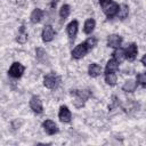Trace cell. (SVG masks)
<instances>
[{
	"label": "cell",
	"mask_w": 146,
	"mask_h": 146,
	"mask_svg": "<svg viewBox=\"0 0 146 146\" xmlns=\"http://www.w3.org/2000/svg\"><path fill=\"white\" fill-rule=\"evenodd\" d=\"M121 42H122V38L117 34H112L107 39V44L112 48H117L121 44Z\"/></svg>",
	"instance_id": "10"
},
{
	"label": "cell",
	"mask_w": 146,
	"mask_h": 146,
	"mask_svg": "<svg viewBox=\"0 0 146 146\" xmlns=\"http://www.w3.org/2000/svg\"><path fill=\"white\" fill-rule=\"evenodd\" d=\"M119 67V62H116L114 58L113 59H110L106 64V73L107 72H115Z\"/></svg>",
	"instance_id": "17"
},
{
	"label": "cell",
	"mask_w": 146,
	"mask_h": 146,
	"mask_svg": "<svg viewBox=\"0 0 146 146\" xmlns=\"http://www.w3.org/2000/svg\"><path fill=\"white\" fill-rule=\"evenodd\" d=\"M54 35H55V31H54L52 26L51 25H44L43 31H42V40L44 42H49L54 39Z\"/></svg>",
	"instance_id": "3"
},
{
	"label": "cell",
	"mask_w": 146,
	"mask_h": 146,
	"mask_svg": "<svg viewBox=\"0 0 146 146\" xmlns=\"http://www.w3.org/2000/svg\"><path fill=\"white\" fill-rule=\"evenodd\" d=\"M88 73H89V75H90V76L96 78V76H98V75L102 73V67H100L98 64L92 63V64H90V65H89Z\"/></svg>",
	"instance_id": "13"
},
{
	"label": "cell",
	"mask_w": 146,
	"mask_h": 146,
	"mask_svg": "<svg viewBox=\"0 0 146 146\" xmlns=\"http://www.w3.org/2000/svg\"><path fill=\"white\" fill-rule=\"evenodd\" d=\"M78 26H79L78 21H72V22L67 25L66 31H67V34H68L70 40H74V38H75L76 33H78Z\"/></svg>",
	"instance_id": "7"
},
{
	"label": "cell",
	"mask_w": 146,
	"mask_h": 146,
	"mask_svg": "<svg viewBox=\"0 0 146 146\" xmlns=\"http://www.w3.org/2000/svg\"><path fill=\"white\" fill-rule=\"evenodd\" d=\"M42 125H43V128H44V130H46V132L48 135H55V133L58 132L57 124L54 121H51V120H46L42 123Z\"/></svg>",
	"instance_id": "4"
},
{
	"label": "cell",
	"mask_w": 146,
	"mask_h": 146,
	"mask_svg": "<svg viewBox=\"0 0 146 146\" xmlns=\"http://www.w3.org/2000/svg\"><path fill=\"white\" fill-rule=\"evenodd\" d=\"M137 81L140 83V84H143L144 87L146 86V74L145 73H139L138 75H137Z\"/></svg>",
	"instance_id": "25"
},
{
	"label": "cell",
	"mask_w": 146,
	"mask_h": 146,
	"mask_svg": "<svg viewBox=\"0 0 146 146\" xmlns=\"http://www.w3.org/2000/svg\"><path fill=\"white\" fill-rule=\"evenodd\" d=\"M88 47L86 46V43H80V44H78L74 49H73V51H72V57L73 58H75V59H79V58H82L87 52H88Z\"/></svg>",
	"instance_id": "2"
},
{
	"label": "cell",
	"mask_w": 146,
	"mask_h": 146,
	"mask_svg": "<svg viewBox=\"0 0 146 146\" xmlns=\"http://www.w3.org/2000/svg\"><path fill=\"white\" fill-rule=\"evenodd\" d=\"M74 106L75 107H82L83 105H84V100L82 99V98H80V97H78V96H75V99H74Z\"/></svg>",
	"instance_id": "26"
},
{
	"label": "cell",
	"mask_w": 146,
	"mask_h": 146,
	"mask_svg": "<svg viewBox=\"0 0 146 146\" xmlns=\"http://www.w3.org/2000/svg\"><path fill=\"white\" fill-rule=\"evenodd\" d=\"M42 16H43V11L41 9H39V8H35L31 14V22L33 24H36V23H39L41 21Z\"/></svg>",
	"instance_id": "14"
},
{
	"label": "cell",
	"mask_w": 146,
	"mask_h": 146,
	"mask_svg": "<svg viewBox=\"0 0 146 146\" xmlns=\"http://www.w3.org/2000/svg\"><path fill=\"white\" fill-rule=\"evenodd\" d=\"M17 3L19 6H24L25 5V0H17Z\"/></svg>",
	"instance_id": "29"
},
{
	"label": "cell",
	"mask_w": 146,
	"mask_h": 146,
	"mask_svg": "<svg viewBox=\"0 0 146 146\" xmlns=\"http://www.w3.org/2000/svg\"><path fill=\"white\" fill-rule=\"evenodd\" d=\"M86 46L88 47V49H91V48H94L95 46H96V43H97V40L95 39V38H89V39H87L86 40Z\"/></svg>",
	"instance_id": "24"
},
{
	"label": "cell",
	"mask_w": 146,
	"mask_h": 146,
	"mask_svg": "<svg viewBox=\"0 0 146 146\" xmlns=\"http://www.w3.org/2000/svg\"><path fill=\"white\" fill-rule=\"evenodd\" d=\"M24 70H25V67H24L21 63L15 62V63H13V65H11L10 68H9V75L13 76V78L18 79V78H21L22 74L24 73Z\"/></svg>",
	"instance_id": "1"
},
{
	"label": "cell",
	"mask_w": 146,
	"mask_h": 146,
	"mask_svg": "<svg viewBox=\"0 0 146 146\" xmlns=\"http://www.w3.org/2000/svg\"><path fill=\"white\" fill-rule=\"evenodd\" d=\"M129 14V8L127 5H121L119 7V10H117V16L121 18V19H124Z\"/></svg>",
	"instance_id": "18"
},
{
	"label": "cell",
	"mask_w": 146,
	"mask_h": 146,
	"mask_svg": "<svg viewBox=\"0 0 146 146\" xmlns=\"http://www.w3.org/2000/svg\"><path fill=\"white\" fill-rule=\"evenodd\" d=\"M58 117L62 122H70L71 121V112L67 108V106H60L59 108V113H58Z\"/></svg>",
	"instance_id": "8"
},
{
	"label": "cell",
	"mask_w": 146,
	"mask_h": 146,
	"mask_svg": "<svg viewBox=\"0 0 146 146\" xmlns=\"http://www.w3.org/2000/svg\"><path fill=\"white\" fill-rule=\"evenodd\" d=\"M72 95H75V96L82 98L83 100H86L87 98L90 97V91L89 90H86V89L84 90H74V91H72Z\"/></svg>",
	"instance_id": "20"
},
{
	"label": "cell",
	"mask_w": 146,
	"mask_h": 146,
	"mask_svg": "<svg viewBox=\"0 0 146 146\" xmlns=\"http://www.w3.org/2000/svg\"><path fill=\"white\" fill-rule=\"evenodd\" d=\"M105 82L110 86H114L116 83V75L113 72H107L105 74Z\"/></svg>",
	"instance_id": "19"
},
{
	"label": "cell",
	"mask_w": 146,
	"mask_h": 146,
	"mask_svg": "<svg viewBox=\"0 0 146 146\" xmlns=\"http://www.w3.org/2000/svg\"><path fill=\"white\" fill-rule=\"evenodd\" d=\"M55 11L54 10H50L48 14H47V22L48 23H50V22H52L54 21V18H55Z\"/></svg>",
	"instance_id": "27"
},
{
	"label": "cell",
	"mask_w": 146,
	"mask_h": 146,
	"mask_svg": "<svg viewBox=\"0 0 146 146\" xmlns=\"http://www.w3.org/2000/svg\"><path fill=\"white\" fill-rule=\"evenodd\" d=\"M136 88H137V83L133 80H127L122 87L123 91H125V92H132L136 90Z\"/></svg>",
	"instance_id": "15"
},
{
	"label": "cell",
	"mask_w": 146,
	"mask_h": 146,
	"mask_svg": "<svg viewBox=\"0 0 146 146\" xmlns=\"http://www.w3.org/2000/svg\"><path fill=\"white\" fill-rule=\"evenodd\" d=\"M117 10H119V5L116 2H111L110 6H107L104 9V13L108 18H111V17H113L117 14Z\"/></svg>",
	"instance_id": "9"
},
{
	"label": "cell",
	"mask_w": 146,
	"mask_h": 146,
	"mask_svg": "<svg viewBox=\"0 0 146 146\" xmlns=\"http://www.w3.org/2000/svg\"><path fill=\"white\" fill-rule=\"evenodd\" d=\"M35 54H36V58H38L41 63H43V64H48V63H49L48 54L46 52V50H44L43 48H36Z\"/></svg>",
	"instance_id": "12"
},
{
	"label": "cell",
	"mask_w": 146,
	"mask_h": 146,
	"mask_svg": "<svg viewBox=\"0 0 146 146\" xmlns=\"http://www.w3.org/2000/svg\"><path fill=\"white\" fill-rule=\"evenodd\" d=\"M141 64H143V65H146V55L143 56V58H141Z\"/></svg>",
	"instance_id": "28"
},
{
	"label": "cell",
	"mask_w": 146,
	"mask_h": 146,
	"mask_svg": "<svg viewBox=\"0 0 146 146\" xmlns=\"http://www.w3.org/2000/svg\"><path fill=\"white\" fill-rule=\"evenodd\" d=\"M113 57L116 62H122L124 59V51L122 49H116L114 52H113Z\"/></svg>",
	"instance_id": "22"
},
{
	"label": "cell",
	"mask_w": 146,
	"mask_h": 146,
	"mask_svg": "<svg viewBox=\"0 0 146 146\" xmlns=\"http://www.w3.org/2000/svg\"><path fill=\"white\" fill-rule=\"evenodd\" d=\"M30 107L32 108L33 112L35 113H41L42 112V103L38 96H33L30 100Z\"/></svg>",
	"instance_id": "6"
},
{
	"label": "cell",
	"mask_w": 146,
	"mask_h": 146,
	"mask_svg": "<svg viewBox=\"0 0 146 146\" xmlns=\"http://www.w3.org/2000/svg\"><path fill=\"white\" fill-rule=\"evenodd\" d=\"M26 40H27V35L24 33V26H22V29H21V33H19L18 36H17V42L23 44V43L26 42Z\"/></svg>",
	"instance_id": "23"
},
{
	"label": "cell",
	"mask_w": 146,
	"mask_h": 146,
	"mask_svg": "<svg viewBox=\"0 0 146 146\" xmlns=\"http://www.w3.org/2000/svg\"><path fill=\"white\" fill-rule=\"evenodd\" d=\"M137 52H138L137 46L135 43H131L128 46V48L124 51V58H128L129 60H133L137 56Z\"/></svg>",
	"instance_id": "5"
},
{
	"label": "cell",
	"mask_w": 146,
	"mask_h": 146,
	"mask_svg": "<svg viewBox=\"0 0 146 146\" xmlns=\"http://www.w3.org/2000/svg\"><path fill=\"white\" fill-rule=\"evenodd\" d=\"M56 83H57V78H56L54 74H48V75L44 76L43 84H44L46 88H48V89H52V88H55Z\"/></svg>",
	"instance_id": "11"
},
{
	"label": "cell",
	"mask_w": 146,
	"mask_h": 146,
	"mask_svg": "<svg viewBox=\"0 0 146 146\" xmlns=\"http://www.w3.org/2000/svg\"><path fill=\"white\" fill-rule=\"evenodd\" d=\"M110 1H111V0H99V2H100V5H102V6H104L105 3L110 2Z\"/></svg>",
	"instance_id": "30"
},
{
	"label": "cell",
	"mask_w": 146,
	"mask_h": 146,
	"mask_svg": "<svg viewBox=\"0 0 146 146\" xmlns=\"http://www.w3.org/2000/svg\"><path fill=\"white\" fill-rule=\"evenodd\" d=\"M70 11H71L70 6H68V5H63V6L60 7L59 15H60V17H62L63 19H65V18H66V17L70 15Z\"/></svg>",
	"instance_id": "21"
},
{
	"label": "cell",
	"mask_w": 146,
	"mask_h": 146,
	"mask_svg": "<svg viewBox=\"0 0 146 146\" xmlns=\"http://www.w3.org/2000/svg\"><path fill=\"white\" fill-rule=\"evenodd\" d=\"M95 25H96V23H95V21H94L92 18H89V19H87V21H86V23H84V27H83V31H84V33H87V34H90V33L94 31V29H95Z\"/></svg>",
	"instance_id": "16"
}]
</instances>
